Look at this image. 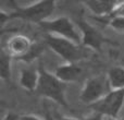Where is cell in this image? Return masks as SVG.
<instances>
[{"label":"cell","instance_id":"1","mask_svg":"<svg viewBox=\"0 0 124 120\" xmlns=\"http://www.w3.org/2000/svg\"><path fill=\"white\" fill-rule=\"evenodd\" d=\"M64 84L65 83L61 82L54 74L49 73L45 69H39V82L36 92L41 96L52 99L56 103L66 107Z\"/></svg>","mask_w":124,"mask_h":120},{"label":"cell","instance_id":"2","mask_svg":"<svg viewBox=\"0 0 124 120\" xmlns=\"http://www.w3.org/2000/svg\"><path fill=\"white\" fill-rule=\"evenodd\" d=\"M15 13H12V17H20L34 23H43L48 21V17L54 13L56 9V1L47 0V1H37L28 4L26 7H17Z\"/></svg>","mask_w":124,"mask_h":120},{"label":"cell","instance_id":"3","mask_svg":"<svg viewBox=\"0 0 124 120\" xmlns=\"http://www.w3.org/2000/svg\"><path fill=\"white\" fill-rule=\"evenodd\" d=\"M108 77L105 75H98V77H90L84 84L81 92V99L85 104L94 105L100 99H102L106 95L111 92Z\"/></svg>","mask_w":124,"mask_h":120},{"label":"cell","instance_id":"4","mask_svg":"<svg viewBox=\"0 0 124 120\" xmlns=\"http://www.w3.org/2000/svg\"><path fill=\"white\" fill-rule=\"evenodd\" d=\"M46 44L56 52L57 55L64 59L66 62L76 63V61L82 59L83 54L77 44L73 43L70 39L63 38L60 36L48 34L45 38Z\"/></svg>","mask_w":124,"mask_h":120},{"label":"cell","instance_id":"5","mask_svg":"<svg viewBox=\"0 0 124 120\" xmlns=\"http://www.w3.org/2000/svg\"><path fill=\"white\" fill-rule=\"evenodd\" d=\"M39 25L43 30L51 35L70 39L77 45L82 44V36L76 31L74 24L65 17H61L54 20H48L40 23Z\"/></svg>","mask_w":124,"mask_h":120},{"label":"cell","instance_id":"6","mask_svg":"<svg viewBox=\"0 0 124 120\" xmlns=\"http://www.w3.org/2000/svg\"><path fill=\"white\" fill-rule=\"evenodd\" d=\"M124 105V88L112 90L102 99L92 105V108L103 117L118 119L119 114Z\"/></svg>","mask_w":124,"mask_h":120},{"label":"cell","instance_id":"7","mask_svg":"<svg viewBox=\"0 0 124 120\" xmlns=\"http://www.w3.org/2000/svg\"><path fill=\"white\" fill-rule=\"evenodd\" d=\"M33 46H34V43L26 35H13L8 41V46H7L8 51L7 52L12 58L23 60L31 52Z\"/></svg>","mask_w":124,"mask_h":120},{"label":"cell","instance_id":"8","mask_svg":"<svg viewBox=\"0 0 124 120\" xmlns=\"http://www.w3.org/2000/svg\"><path fill=\"white\" fill-rule=\"evenodd\" d=\"M77 25L81 31L82 44L85 47H89L95 50L100 49L106 39L99 33V31L85 21H77Z\"/></svg>","mask_w":124,"mask_h":120},{"label":"cell","instance_id":"9","mask_svg":"<svg viewBox=\"0 0 124 120\" xmlns=\"http://www.w3.org/2000/svg\"><path fill=\"white\" fill-rule=\"evenodd\" d=\"M61 82L69 83V82H75L82 77L83 74V69L77 63H66L58 67L54 73Z\"/></svg>","mask_w":124,"mask_h":120},{"label":"cell","instance_id":"10","mask_svg":"<svg viewBox=\"0 0 124 120\" xmlns=\"http://www.w3.org/2000/svg\"><path fill=\"white\" fill-rule=\"evenodd\" d=\"M83 3L96 17H107L111 15L116 2L108 0H88Z\"/></svg>","mask_w":124,"mask_h":120},{"label":"cell","instance_id":"11","mask_svg":"<svg viewBox=\"0 0 124 120\" xmlns=\"http://www.w3.org/2000/svg\"><path fill=\"white\" fill-rule=\"evenodd\" d=\"M39 82V70L28 68L23 69L20 75V84L27 91H36Z\"/></svg>","mask_w":124,"mask_h":120},{"label":"cell","instance_id":"12","mask_svg":"<svg viewBox=\"0 0 124 120\" xmlns=\"http://www.w3.org/2000/svg\"><path fill=\"white\" fill-rule=\"evenodd\" d=\"M111 90H123L124 88V68L122 67H113L108 72Z\"/></svg>","mask_w":124,"mask_h":120},{"label":"cell","instance_id":"13","mask_svg":"<svg viewBox=\"0 0 124 120\" xmlns=\"http://www.w3.org/2000/svg\"><path fill=\"white\" fill-rule=\"evenodd\" d=\"M11 60H12V57L6 50H1L0 52V77L3 81H10Z\"/></svg>","mask_w":124,"mask_h":120},{"label":"cell","instance_id":"14","mask_svg":"<svg viewBox=\"0 0 124 120\" xmlns=\"http://www.w3.org/2000/svg\"><path fill=\"white\" fill-rule=\"evenodd\" d=\"M109 24L113 30L124 33V17H111L109 19Z\"/></svg>","mask_w":124,"mask_h":120},{"label":"cell","instance_id":"15","mask_svg":"<svg viewBox=\"0 0 124 120\" xmlns=\"http://www.w3.org/2000/svg\"><path fill=\"white\" fill-rule=\"evenodd\" d=\"M11 17H11V14L6 13L4 11H1V14H0V23H1V27H3L4 24H6V22L9 21Z\"/></svg>","mask_w":124,"mask_h":120},{"label":"cell","instance_id":"16","mask_svg":"<svg viewBox=\"0 0 124 120\" xmlns=\"http://www.w3.org/2000/svg\"><path fill=\"white\" fill-rule=\"evenodd\" d=\"M20 120H43L37 116H33V115H23L20 116Z\"/></svg>","mask_w":124,"mask_h":120},{"label":"cell","instance_id":"17","mask_svg":"<svg viewBox=\"0 0 124 120\" xmlns=\"http://www.w3.org/2000/svg\"><path fill=\"white\" fill-rule=\"evenodd\" d=\"M3 120H20V116H17V115L10 112V114H8L6 117H4Z\"/></svg>","mask_w":124,"mask_h":120},{"label":"cell","instance_id":"18","mask_svg":"<svg viewBox=\"0 0 124 120\" xmlns=\"http://www.w3.org/2000/svg\"><path fill=\"white\" fill-rule=\"evenodd\" d=\"M86 120H105V119H103V116H101V115L97 114V115H95V116L87 118Z\"/></svg>","mask_w":124,"mask_h":120},{"label":"cell","instance_id":"19","mask_svg":"<svg viewBox=\"0 0 124 120\" xmlns=\"http://www.w3.org/2000/svg\"><path fill=\"white\" fill-rule=\"evenodd\" d=\"M60 120H79V119H76V118H69V117H62Z\"/></svg>","mask_w":124,"mask_h":120},{"label":"cell","instance_id":"20","mask_svg":"<svg viewBox=\"0 0 124 120\" xmlns=\"http://www.w3.org/2000/svg\"><path fill=\"white\" fill-rule=\"evenodd\" d=\"M105 120H119V119H114V118H108V117H105Z\"/></svg>","mask_w":124,"mask_h":120}]
</instances>
